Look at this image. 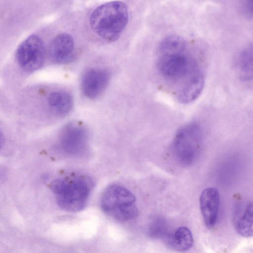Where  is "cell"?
Instances as JSON below:
<instances>
[{
	"instance_id": "obj_1",
	"label": "cell",
	"mask_w": 253,
	"mask_h": 253,
	"mask_svg": "<svg viewBox=\"0 0 253 253\" xmlns=\"http://www.w3.org/2000/svg\"><path fill=\"white\" fill-rule=\"evenodd\" d=\"M156 69L163 83L180 103L194 101L203 91V67L189 44L179 36L169 35L160 42Z\"/></svg>"
},
{
	"instance_id": "obj_14",
	"label": "cell",
	"mask_w": 253,
	"mask_h": 253,
	"mask_svg": "<svg viewBox=\"0 0 253 253\" xmlns=\"http://www.w3.org/2000/svg\"><path fill=\"white\" fill-rule=\"evenodd\" d=\"M238 233L245 237H253V203L248 204L236 224Z\"/></svg>"
},
{
	"instance_id": "obj_2",
	"label": "cell",
	"mask_w": 253,
	"mask_h": 253,
	"mask_svg": "<svg viewBox=\"0 0 253 253\" xmlns=\"http://www.w3.org/2000/svg\"><path fill=\"white\" fill-rule=\"evenodd\" d=\"M128 21L127 7L120 1H110L98 6L89 19L93 31L107 42H114L120 38Z\"/></svg>"
},
{
	"instance_id": "obj_9",
	"label": "cell",
	"mask_w": 253,
	"mask_h": 253,
	"mask_svg": "<svg viewBox=\"0 0 253 253\" xmlns=\"http://www.w3.org/2000/svg\"><path fill=\"white\" fill-rule=\"evenodd\" d=\"M74 50V42L72 36L61 33L56 35L51 41L48 48L49 56L55 63H67L73 58Z\"/></svg>"
},
{
	"instance_id": "obj_15",
	"label": "cell",
	"mask_w": 253,
	"mask_h": 253,
	"mask_svg": "<svg viewBox=\"0 0 253 253\" xmlns=\"http://www.w3.org/2000/svg\"><path fill=\"white\" fill-rule=\"evenodd\" d=\"M243 9L246 14L253 16V0L246 1L243 4Z\"/></svg>"
},
{
	"instance_id": "obj_3",
	"label": "cell",
	"mask_w": 253,
	"mask_h": 253,
	"mask_svg": "<svg viewBox=\"0 0 253 253\" xmlns=\"http://www.w3.org/2000/svg\"><path fill=\"white\" fill-rule=\"evenodd\" d=\"M93 187L92 180L84 175L57 178L50 185L58 206L69 212L84 209Z\"/></svg>"
},
{
	"instance_id": "obj_8",
	"label": "cell",
	"mask_w": 253,
	"mask_h": 253,
	"mask_svg": "<svg viewBox=\"0 0 253 253\" xmlns=\"http://www.w3.org/2000/svg\"><path fill=\"white\" fill-rule=\"evenodd\" d=\"M109 80V75L106 70L98 68L89 69L82 76V91L86 97L96 98L104 91Z\"/></svg>"
},
{
	"instance_id": "obj_13",
	"label": "cell",
	"mask_w": 253,
	"mask_h": 253,
	"mask_svg": "<svg viewBox=\"0 0 253 253\" xmlns=\"http://www.w3.org/2000/svg\"><path fill=\"white\" fill-rule=\"evenodd\" d=\"M170 245L179 251H186L191 248L193 238L191 231L186 227L176 229L169 240Z\"/></svg>"
},
{
	"instance_id": "obj_10",
	"label": "cell",
	"mask_w": 253,
	"mask_h": 253,
	"mask_svg": "<svg viewBox=\"0 0 253 253\" xmlns=\"http://www.w3.org/2000/svg\"><path fill=\"white\" fill-rule=\"evenodd\" d=\"M220 203L218 191L214 188L208 187L202 192L200 197L201 213L206 226L213 228L216 222Z\"/></svg>"
},
{
	"instance_id": "obj_11",
	"label": "cell",
	"mask_w": 253,
	"mask_h": 253,
	"mask_svg": "<svg viewBox=\"0 0 253 253\" xmlns=\"http://www.w3.org/2000/svg\"><path fill=\"white\" fill-rule=\"evenodd\" d=\"M235 67L241 80H253V42L247 44L238 52L235 58Z\"/></svg>"
},
{
	"instance_id": "obj_7",
	"label": "cell",
	"mask_w": 253,
	"mask_h": 253,
	"mask_svg": "<svg viewBox=\"0 0 253 253\" xmlns=\"http://www.w3.org/2000/svg\"><path fill=\"white\" fill-rule=\"evenodd\" d=\"M88 133L83 126L71 123L61 130L58 139V147L66 155L79 156L87 148Z\"/></svg>"
},
{
	"instance_id": "obj_6",
	"label": "cell",
	"mask_w": 253,
	"mask_h": 253,
	"mask_svg": "<svg viewBox=\"0 0 253 253\" xmlns=\"http://www.w3.org/2000/svg\"><path fill=\"white\" fill-rule=\"evenodd\" d=\"M45 58V49L42 40L32 35L18 45L15 58L19 66L28 72L37 71L42 67Z\"/></svg>"
},
{
	"instance_id": "obj_5",
	"label": "cell",
	"mask_w": 253,
	"mask_h": 253,
	"mask_svg": "<svg viewBox=\"0 0 253 253\" xmlns=\"http://www.w3.org/2000/svg\"><path fill=\"white\" fill-rule=\"evenodd\" d=\"M200 126L191 123L181 127L172 143V150L177 162L183 167H189L197 160L200 151L202 133Z\"/></svg>"
},
{
	"instance_id": "obj_12",
	"label": "cell",
	"mask_w": 253,
	"mask_h": 253,
	"mask_svg": "<svg viewBox=\"0 0 253 253\" xmlns=\"http://www.w3.org/2000/svg\"><path fill=\"white\" fill-rule=\"evenodd\" d=\"M47 101L52 110L61 116L69 113L73 106L72 96L65 91H55L50 93Z\"/></svg>"
},
{
	"instance_id": "obj_4",
	"label": "cell",
	"mask_w": 253,
	"mask_h": 253,
	"mask_svg": "<svg viewBox=\"0 0 253 253\" xmlns=\"http://www.w3.org/2000/svg\"><path fill=\"white\" fill-rule=\"evenodd\" d=\"M134 195L127 188L112 184L104 191L100 199L103 211L119 221H125L136 217L138 211Z\"/></svg>"
}]
</instances>
